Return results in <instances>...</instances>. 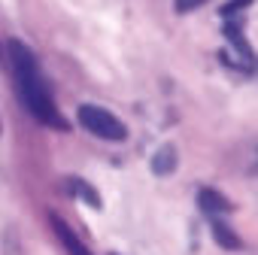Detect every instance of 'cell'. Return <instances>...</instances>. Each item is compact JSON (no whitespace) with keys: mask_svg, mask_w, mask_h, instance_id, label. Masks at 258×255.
<instances>
[{"mask_svg":"<svg viewBox=\"0 0 258 255\" xmlns=\"http://www.w3.org/2000/svg\"><path fill=\"white\" fill-rule=\"evenodd\" d=\"M7 52H10V67H13V76H16V91H19L22 103L28 106V112L34 118H40L43 124H49V128H61V131H67V121L55 109L52 94L46 88V79L40 76L34 52L28 46H22L19 40H10Z\"/></svg>","mask_w":258,"mask_h":255,"instance_id":"6da1fadb","label":"cell"},{"mask_svg":"<svg viewBox=\"0 0 258 255\" xmlns=\"http://www.w3.org/2000/svg\"><path fill=\"white\" fill-rule=\"evenodd\" d=\"M76 118H79V124L85 128L88 134H94V137H100V140H112V143H121L124 137H127V131H124V124L112 115V112H106L103 106H94V103H82L79 106V112H76Z\"/></svg>","mask_w":258,"mask_h":255,"instance_id":"7a4b0ae2","label":"cell"},{"mask_svg":"<svg viewBox=\"0 0 258 255\" xmlns=\"http://www.w3.org/2000/svg\"><path fill=\"white\" fill-rule=\"evenodd\" d=\"M49 222H52V231H55V237L61 240V246L70 252V255H91L85 246H82V240H79V234L64 222V219H58V216H49Z\"/></svg>","mask_w":258,"mask_h":255,"instance_id":"3957f363","label":"cell"},{"mask_svg":"<svg viewBox=\"0 0 258 255\" xmlns=\"http://www.w3.org/2000/svg\"><path fill=\"white\" fill-rule=\"evenodd\" d=\"M198 204H201L204 213H225V210H231L228 198L219 195V192H213V188H201L198 192Z\"/></svg>","mask_w":258,"mask_h":255,"instance_id":"277c9868","label":"cell"},{"mask_svg":"<svg viewBox=\"0 0 258 255\" xmlns=\"http://www.w3.org/2000/svg\"><path fill=\"white\" fill-rule=\"evenodd\" d=\"M173 167H176V149L173 146H161L155 152V158H152V170L158 176H167V173H173Z\"/></svg>","mask_w":258,"mask_h":255,"instance_id":"5b68a950","label":"cell"},{"mask_svg":"<svg viewBox=\"0 0 258 255\" xmlns=\"http://www.w3.org/2000/svg\"><path fill=\"white\" fill-rule=\"evenodd\" d=\"M213 237H216V243L225 246V249H240V237H237L228 225H222V222H213Z\"/></svg>","mask_w":258,"mask_h":255,"instance_id":"8992f818","label":"cell"},{"mask_svg":"<svg viewBox=\"0 0 258 255\" xmlns=\"http://www.w3.org/2000/svg\"><path fill=\"white\" fill-rule=\"evenodd\" d=\"M73 192H76L79 198H85V201H88L91 207H100V198H97V195H94V188H88L85 182H79V179H73Z\"/></svg>","mask_w":258,"mask_h":255,"instance_id":"52a82bcc","label":"cell"},{"mask_svg":"<svg viewBox=\"0 0 258 255\" xmlns=\"http://www.w3.org/2000/svg\"><path fill=\"white\" fill-rule=\"evenodd\" d=\"M225 37H231V43H234L246 58H252V52H249V46H246V40H243V34H240L237 28H228V31H225Z\"/></svg>","mask_w":258,"mask_h":255,"instance_id":"ba28073f","label":"cell"},{"mask_svg":"<svg viewBox=\"0 0 258 255\" xmlns=\"http://www.w3.org/2000/svg\"><path fill=\"white\" fill-rule=\"evenodd\" d=\"M201 4H207V0H173L176 13H191V10H198Z\"/></svg>","mask_w":258,"mask_h":255,"instance_id":"9c48e42d","label":"cell"},{"mask_svg":"<svg viewBox=\"0 0 258 255\" xmlns=\"http://www.w3.org/2000/svg\"><path fill=\"white\" fill-rule=\"evenodd\" d=\"M249 4H252V0H231V4H225V7H222V16L228 19V16H234L237 10H243V7H249Z\"/></svg>","mask_w":258,"mask_h":255,"instance_id":"30bf717a","label":"cell"}]
</instances>
